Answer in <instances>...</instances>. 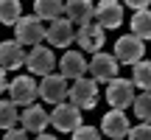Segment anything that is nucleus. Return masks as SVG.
<instances>
[{
	"label": "nucleus",
	"mask_w": 151,
	"mask_h": 140,
	"mask_svg": "<svg viewBox=\"0 0 151 140\" xmlns=\"http://www.w3.org/2000/svg\"><path fill=\"white\" fill-rule=\"evenodd\" d=\"M50 123H53L56 132H73L81 126V107L73 101H62L56 104V109L50 112Z\"/></svg>",
	"instance_id": "nucleus-1"
},
{
	"label": "nucleus",
	"mask_w": 151,
	"mask_h": 140,
	"mask_svg": "<svg viewBox=\"0 0 151 140\" xmlns=\"http://www.w3.org/2000/svg\"><path fill=\"white\" fill-rule=\"evenodd\" d=\"M39 95L45 104H62L70 98V87H67V76L62 73H48L42 76V84H39Z\"/></svg>",
	"instance_id": "nucleus-2"
},
{
	"label": "nucleus",
	"mask_w": 151,
	"mask_h": 140,
	"mask_svg": "<svg viewBox=\"0 0 151 140\" xmlns=\"http://www.w3.org/2000/svg\"><path fill=\"white\" fill-rule=\"evenodd\" d=\"M134 90H137V84L132 79H118V76H115V79L109 81V87H106V101H109V107H118V109L132 107L134 98H137Z\"/></svg>",
	"instance_id": "nucleus-3"
},
{
	"label": "nucleus",
	"mask_w": 151,
	"mask_h": 140,
	"mask_svg": "<svg viewBox=\"0 0 151 140\" xmlns=\"http://www.w3.org/2000/svg\"><path fill=\"white\" fill-rule=\"evenodd\" d=\"M14 34L25 48H34V45L42 42V37H48V28L42 25V17H20V22L14 25Z\"/></svg>",
	"instance_id": "nucleus-4"
},
{
	"label": "nucleus",
	"mask_w": 151,
	"mask_h": 140,
	"mask_svg": "<svg viewBox=\"0 0 151 140\" xmlns=\"http://www.w3.org/2000/svg\"><path fill=\"white\" fill-rule=\"evenodd\" d=\"M25 67H28V73H31V76H48V73H53V70L59 67V62H56V56H53V51H50V48L34 45V48L28 51Z\"/></svg>",
	"instance_id": "nucleus-5"
},
{
	"label": "nucleus",
	"mask_w": 151,
	"mask_h": 140,
	"mask_svg": "<svg viewBox=\"0 0 151 140\" xmlns=\"http://www.w3.org/2000/svg\"><path fill=\"white\" fill-rule=\"evenodd\" d=\"M146 53V39H140L137 34H126L115 42V56H118L123 65H134V62L143 59Z\"/></svg>",
	"instance_id": "nucleus-6"
},
{
	"label": "nucleus",
	"mask_w": 151,
	"mask_h": 140,
	"mask_svg": "<svg viewBox=\"0 0 151 140\" xmlns=\"http://www.w3.org/2000/svg\"><path fill=\"white\" fill-rule=\"evenodd\" d=\"M70 101L78 104L81 109H92L98 104V81L95 79H73V87H70Z\"/></svg>",
	"instance_id": "nucleus-7"
},
{
	"label": "nucleus",
	"mask_w": 151,
	"mask_h": 140,
	"mask_svg": "<svg viewBox=\"0 0 151 140\" xmlns=\"http://www.w3.org/2000/svg\"><path fill=\"white\" fill-rule=\"evenodd\" d=\"M118 56L115 53H104V51H98V53H92V59H90V73H92V79L95 81H112L115 76H118Z\"/></svg>",
	"instance_id": "nucleus-8"
},
{
	"label": "nucleus",
	"mask_w": 151,
	"mask_h": 140,
	"mask_svg": "<svg viewBox=\"0 0 151 140\" xmlns=\"http://www.w3.org/2000/svg\"><path fill=\"white\" fill-rule=\"evenodd\" d=\"M101 132H104L106 137H112V140L129 137L132 126H129V118H126V112H123V109H118V107H112L106 115H104V121H101Z\"/></svg>",
	"instance_id": "nucleus-9"
},
{
	"label": "nucleus",
	"mask_w": 151,
	"mask_h": 140,
	"mask_svg": "<svg viewBox=\"0 0 151 140\" xmlns=\"http://www.w3.org/2000/svg\"><path fill=\"white\" fill-rule=\"evenodd\" d=\"M95 22L106 31H115V28L123 22V6L118 0H101L95 6Z\"/></svg>",
	"instance_id": "nucleus-10"
},
{
	"label": "nucleus",
	"mask_w": 151,
	"mask_h": 140,
	"mask_svg": "<svg viewBox=\"0 0 151 140\" xmlns=\"http://www.w3.org/2000/svg\"><path fill=\"white\" fill-rule=\"evenodd\" d=\"M9 95L14 98L20 107H28V104L37 101V95H39V84L31 79V76H17V79L9 84Z\"/></svg>",
	"instance_id": "nucleus-11"
},
{
	"label": "nucleus",
	"mask_w": 151,
	"mask_h": 140,
	"mask_svg": "<svg viewBox=\"0 0 151 140\" xmlns=\"http://www.w3.org/2000/svg\"><path fill=\"white\" fill-rule=\"evenodd\" d=\"M104 34H106V28H101L98 22H87V25H78L76 42H78L81 51H87V53H98V51L104 48Z\"/></svg>",
	"instance_id": "nucleus-12"
},
{
	"label": "nucleus",
	"mask_w": 151,
	"mask_h": 140,
	"mask_svg": "<svg viewBox=\"0 0 151 140\" xmlns=\"http://www.w3.org/2000/svg\"><path fill=\"white\" fill-rule=\"evenodd\" d=\"M22 48H25V45H22L20 39L3 42L0 45V65H3L6 70H20L22 65H25V59H28V53Z\"/></svg>",
	"instance_id": "nucleus-13"
},
{
	"label": "nucleus",
	"mask_w": 151,
	"mask_h": 140,
	"mask_svg": "<svg viewBox=\"0 0 151 140\" xmlns=\"http://www.w3.org/2000/svg\"><path fill=\"white\" fill-rule=\"evenodd\" d=\"M48 39L53 48H67V45L76 39V31H73V20H59L56 17L53 22H50V28H48Z\"/></svg>",
	"instance_id": "nucleus-14"
},
{
	"label": "nucleus",
	"mask_w": 151,
	"mask_h": 140,
	"mask_svg": "<svg viewBox=\"0 0 151 140\" xmlns=\"http://www.w3.org/2000/svg\"><path fill=\"white\" fill-rule=\"evenodd\" d=\"M50 123V115L45 112L39 104H28L25 109H22V121H20V126L22 129H28V132H34V135H39V132H45V126Z\"/></svg>",
	"instance_id": "nucleus-15"
},
{
	"label": "nucleus",
	"mask_w": 151,
	"mask_h": 140,
	"mask_svg": "<svg viewBox=\"0 0 151 140\" xmlns=\"http://www.w3.org/2000/svg\"><path fill=\"white\" fill-rule=\"evenodd\" d=\"M87 70H90V65H87L84 53H78V51H65V56L59 59V73L67 79H81Z\"/></svg>",
	"instance_id": "nucleus-16"
},
{
	"label": "nucleus",
	"mask_w": 151,
	"mask_h": 140,
	"mask_svg": "<svg viewBox=\"0 0 151 140\" xmlns=\"http://www.w3.org/2000/svg\"><path fill=\"white\" fill-rule=\"evenodd\" d=\"M65 14L67 20H73V25H87L95 20V6H92V0H67Z\"/></svg>",
	"instance_id": "nucleus-17"
},
{
	"label": "nucleus",
	"mask_w": 151,
	"mask_h": 140,
	"mask_svg": "<svg viewBox=\"0 0 151 140\" xmlns=\"http://www.w3.org/2000/svg\"><path fill=\"white\" fill-rule=\"evenodd\" d=\"M22 115H20V104L14 101V98H3L0 101V129H11L14 123H20Z\"/></svg>",
	"instance_id": "nucleus-18"
},
{
	"label": "nucleus",
	"mask_w": 151,
	"mask_h": 140,
	"mask_svg": "<svg viewBox=\"0 0 151 140\" xmlns=\"http://www.w3.org/2000/svg\"><path fill=\"white\" fill-rule=\"evenodd\" d=\"M65 0H34V14L42 20H56L65 14Z\"/></svg>",
	"instance_id": "nucleus-19"
},
{
	"label": "nucleus",
	"mask_w": 151,
	"mask_h": 140,
	"mask_svg": "<svg viewBox=\"0 0 151 140\" xmlns=\"http://www.w3.org/2000/svg\"><path fill=\"white\" fill-rule=\"evenodd\" d=\"M132 34H137L140 39H151V11L140 9L132 14Z\"/></svg>",
	"instance_id": "nucleus-20"
},
{
	"label": "nucleus",
	"mask_w": 151,
	"mask_h": 140,
	"mask_svg": "<svg viewBox=\"0 0 151 140\" xmlns=\"http://www.w3.org/2000/svg\"><path fill=\"white\" fill-rule=\"evenodd\" d=\"M20 17H22L20 0H0V20H3V25H17Z\"/></svg>",
	"instance_id": "nucleus-21"
},
{
	"label": "nucleus",
	"mask_w": 151,
	"mask_h": 140,
	"mask_svg": "<svg viewBox=\"0 0 151 140\" xmlns=\"http://www.w3.org/2000/svg\"><path fill=\"white\" fill-rule=\"evenodd\" d=\"M132 81H134L140 90H151V62H134L132 67Z\"/></svg>",
	"instance_id": "nucleus-22"
},
{
	"label": "nucleus",
	"mask_w": 151,
	"mask_h": 140,
	"mask_svg": "<svg viewBox=\"0 0 151 140\" xmlns=\"http://www.w3.org/2000/svg\"><path fill=\"white\" fill-rule=\"evenodd\" d=\"M132 107H134V115L140 121H151V90H143L140 95L134 98Z\"/></svg>",
	"instance_id": "nucleus-23"
},
{
	"label": "nucleus",
	"mask_w": 151,
	"mask_h": 140,
	"mask_svg": "<svg viewBox=\"0 0 151 140\" xmlns=\"http://www.w3.org/2000/svg\"><path fill=\"white\" fill-rule=\"evenodd\" d=\"M129 137L132 140H151V121H143L140 126H132Z\"/></svg>",
	"instance_id": "nucleus-24"
},
{
	"label": "nucleus",
	"mask_w": 151,
	"mask_h": 140,
	"mask_svg": "<svg viewBox=\"0 0 151 140\" xmlns=\"http://www.w3.org/2000/svg\"><path fill=\"white\" fill-rule=\"evenodd\" d=\"M101 135H104V132H98V129H92V126H84V123H81L78 129L73 132V137H76V140H98Z\"/></svg>",
	"instance_id": "nucleus-25"
},
{
	"label": "nucleus",
	"mask_w": 151,
	"mask_h": 140,
	"mask_svg": "<svg viewBox=\"0 0 151 140\" xmlns=\"http://www.w3.org/2000/svg\"><path fill=\"white\" fill-rule=\"evenodd\" d=\"M28 135V129H14V126H11V129H6V140H22V137H25Z\"/></svg>",
	"instance_id": "nucleus-26"
},
{
	"label": "nucleus",
	"mask_w": 151,
	"mask_h": 140,
	"mask_svg": "<svg viewBox=\"0 0 151 140\" xmlns=\"http://www.w3.org/2000/svg\"><path fill=\"white\" fill-rule=\"evenodd\" d=\"M129 9H134V11H140V9H148L151 6V0H123Z\"/></svg>",
	"instance_id": "nucleus-27"
}]
</instances>
